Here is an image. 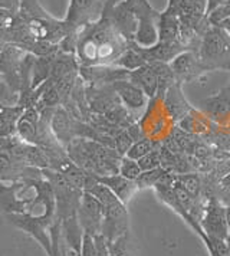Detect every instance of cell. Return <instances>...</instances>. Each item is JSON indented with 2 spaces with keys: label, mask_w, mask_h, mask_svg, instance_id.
<instances>
[{
  "label": "cell",
  "mask_w": 230,
  "mask_h": 256,
  "mask_svg": "<svg viewBox=\"0 0 230 256\" xmlns=\"http://www.w3.org/2000/svg\"><path fill=\"white\" fill-rule=\"evenodd\" d=\"M128 46L130 40L104 13L100 20L78 30L74 55L80 66H111L124 55Z\"/></svg>",
  "instance_id": "cell-1"
},
{
  "label": "cell",
  "mask_w": 230,
  "mask_h": 256,
  "mask_svg": "<svg viewBox=\"0 0 230 256\" xmlns=\"http://www.w3.org/2000/svg\"><path fill=\"white\" fill-rule=\"evenodd\" d=\"M69 158L95 177L118 174L121 156L115 148L90 138H75L66 147Z\"/></svg>",
  "instance_id": "cell-2"
},
{
  "label": "cell",
  "mask_w": 230,
  "mask_h": 256,
  "mask_svg": "<svg viewBox=\"0 0 230 256\" xmlns=\"http://www.w3.org/2000/svg\"><path fill=\"white\" fill-rule=\"evenodd\" d=\"M198 45L194 52L206 72L228 70L230 72V35L222 28L210 24L207 19L200 24Z\"/></svg>",
  "instance_id": "cell-3"
},
{
  "label": "cell",
  "mask_w": 230,
  "mask_h": 256,
  "mask_svg": "<svg viewBox=\"0 0 230 256\" xmlns=\"http://www.w3.org/2000/svg\"><path fill=\"white\" fill-rule=\"evenodd\" d=\"M132 10L137 18V32L134 42L142 48H151L158 42L157 24L160 12H157L148 0H132Z\"/></svg>",
  "instance_id": "cell-4"
},
{
  "label": "cell",
  "mask_w": 230,
  "mask_h": 256,
  "mask_svg": "<svg viewBox=\"0 0 230 256\" xmlns=\"http://www.w3.org/2000/svg\"><path fill=\"white\" fill-rule=\"evenodd\" d=\"M200 226L210 240H229L228 226V208H224L218 198L203 200V212L200 218Z\"/></svg>",
  "instance_id": "cell-5"
},
{
  "label": "cell",
  "mask_w": 230,
  "mask_h": 256,
  "mask_svg": "<svg viewBox=\"0 0 230 256\" xmlns=\"http://www.w3.org/2000/svg\"><path fill=\"white\" fill-rule=\"evenodd\" d=\"M106 0H70L68 13L64 22L69 32H76L86 24H94L102 18Z\"/></svg>",
  "instance_id": "cell-6"
},
{
  "label": "cell",
  "mask_w": 230,
  "mask_h": 256,
  "mask_svg": "<svg viewBox=\"0 0 230 256\" xmlns=\"http://www.w3.org/2000/svg\"><path fill=\"white\" fill-rule=\"evenodd\" d=\"M102 208L104 222L101 234L105 238L106 244H111L115 239L128 234L130 218H128V210H126V204L121 200H115Z\"/></svg>",
  "instance_id": "cell-7"
},
{
  "label": "cell",
  "mask_w": 230,
  "mask_h": 256,
  "mask_svg": "<svg viewBox=\"0 0 230 256\" xmlns=\"http://www.w3.org/2000/svg\"><path fill=\"white\" fill-rule=\"evenodd\" d=\"M76 216H78L80 228L84 230V234H88L92 238H96L101 234L104 222V208L102 204L88 192H84V194L80 198Z\"/></svg>",
  "instance_id": "cell-8"
},
{
  "label": "cell",
  "mask_w": 230,
  "mask_h": 256,
  "mask_svg": "<svg viewBox=\"0 0 230 256\" xmlns=\"http://www.w3.org/2000/svg\"><path fill=\"white\" fill-rule=\"evenodd\" d=\"M111 85L118 95L121 104L126 106L128 112L132 116L136 121H140V118H142V116L146 114L151 100L144 94L141 88H138L137 85H134L128 80L116 81Z\"/></svg>",
  "instance_id": "cell-9"
},
{
  "label": "cell",
  "mask_w": 230,
  "mask_h": 256,
  "mask_svg": "<svg viewBox=\"0 0 230 256\" xmlns=\"http://www.w3.org/2000/svg\"><path fill=\"white\" fill-rule=\"evenodd\" d=\"M170 68L174 72V76L180 84H188L203 80L207 75L200 59L194 50H184L170 62Z\"/></svg>",
  "instance_id": "cell-10"
},
{
  "label": "cell",
  "mask_w": 230,
  "mask_h": 256,
  "mask_svg": "<svg viewBox=\"0 0 230 256\" xmlns=\"http://www.w3.org/2000/svg\"><path fill=\"white\" fill-rule=\"evenodd\" d=\"M203 114L218 128L230 131V85L203 101Z\"/></svg>",
  "instance_id": "cell-11"
},
{
  "label": "cell",
  "mask_w": 230,
  "mask_h": 256,
  "mask_svg": "<svg viewBox=\"0 0 230 256\" xmlns=\"http://www.w3.org/2000/svg\"><path fill=\"white\" fill-rule=\"evenodd\" d=\"M162 105H164L166 112L172 118L174 124L180 122L183 118L190 116L196 110L186 100L183 94V84H180V82H176L167 90V92L162 98Z\"/></svg>",
  "instance_id": "cell-12"
},
{
  "label": "cell",
  "mask_w": 230,
  "mask_h": 256,
  "mask_svg": "<svg viewBox=\"0 0 230 256\" xmlns=\"http://www.w3.org/2000/svg\"><path fill=\"white\" fill-rule=\"evenodd\" d=\"M96 180L108 187L126 206L128 204V202L132 198V196L138 192L136 182H132L130 178H126L124 176H121L120 173L118 174L96 177Z\"/></svg>",
  "instance_id": "cell-13"
},
{
  "label": "cell",
  "mask_w": 230,
  "mask_h": 256,
  "mask_svg": "<svg viewBox=\"0 0 230 256\" xmlns=\"http://www.w3.org/2000/svg\"><path fill=\"white\" fill-rule=\"evenodd\" d=\"M128 81L141 88L150 100H154L158 94V76L151 65H144L137 70H130Z\"/></svg>",
  "instance_id": "cell-14"
},
{
  "label": "cell",
  "mask_w": 230,
  "mask_h": 256,
  "mask_svg": "<svg viewBox=\"0 0 230 256\" xmlns=\"http://www.w3.org/2000/svg\"><path fill=\"white\" fill-rule=\"evenodd\" d=\"M158 40L160 42H174L180 40L182 36V26L177 12L172 8H166L164 12H161L158 24Z\"/></svg>",
  "instance_id": "cell-15"
},
{
  "label": "cell",
  "mask_w": 230,
  "mask_h": 256,
  "mask_svg": "<svg viewBox=\"0 0 230 256\" xmlns=\"http://www.w3.org/2000/svg\"><path fill=\"white\" fill-rule=\"evenodd\" d=\"M161 146L160 141H156L152 140V138H150V137H142V138H140V140L134 141V144L131 146V148L128 150L126 156V157H130V158H132V160H140L141 157H144L146 154H148L152 150H156V148H158Z\"/></svg>",
  "instance_id": "cell-16"
},
{
  "label": "cell",
  "mask_w": 230,
  "mask_h": 256,
  "mask_svg": "<svg viewBox=\"0 0 230 256\" xmlns=\"http://www.w3.org/2000/svg\"><path fill=\"white\" fill-rule=\"evenodd\" d=\"M176 180L182 184V186L196 198H202V190H203V182H202V176L198 172L193 173H186V174H176Z\"/></svg>",
  "instance_id": "cell-17"
},
{
  "label": "cell",
  "mask_w": 230,
  "mask_h": 256,
  "mask_svg": "<svg viewBox=\"0 0 230 256\" xmlns=\"http://www.w3.org/2000/svg\"><path fill=\"white\" fill-rule=\"evenodd\" d=\"M168 173L166 172L162 167L158 168H154V170H147V172H142L141 174L138 176V178L136 180V184H137L138 190H146V188H154V186L160 182L162 178V176Z\"/></svg>",
  "instance_id": "cell-18"
},
{
  "label": "cell",
  "mask_w": 230,
  "mask_h": 256,
  "mask_svg": "<svg viewBox=\"0 0 230 256\" xmlns=\"http://www.w3.org/2000/svg\"><path fill=\"white\" fill-rule=\"evenodd\" d=\"M118 173L121 176H124L126 178H130V180L136 182L138 178V176L142 173V170H141L137 160H132V158L124 156V157H121Z\"/></svg>",
  "instance_id": "cell-19"
},
{
  "label": "cell",
  "mask_w": 230,
  "mask_h": 256,
  "mask_svg": "<svg viewBox=\"0 0 230 256\" xmlns=\"http://www.w3.org/2000/svg\"><path fill=\"white\" fill-rule=\"evenodd\" d=\"M114 142L115 150L118 152V154L121 157H124L128 152V150L131 148V146L134 144V138H132V136L130 134V131L126 128H122L114 137Z\"/></svg>",
  "instance_id": "cell-20"
},
{
  "label": "cell",
  "mask_w": 230,
  "mask_h": 256,
  "mask_svg": "<svg viewBox=\"0 0 230 256\" xmlns=\"http://www.w3.org/2000/svg\"><path fill=\"white\" fill-rule=\"evenodd\" d=\"M140 167L142 172H147V170H154V168H158L161 167V156H160V147L152 150L148 154H146L144 157H141L140 160H137Z\"/></svg>",
  "instance_id": "cell-21"
},
{
  "label": "cell",
  "mask_w": 230,
  "mask_h": 256,
  "mask_svg": "<svg viewBox=\"0 0 230 256\" xmlns=\"http://www.w3.org/2000/svg\"><path fill=\"white\" fill-rule=\"evenodd\" d=\"M106 244H108L110 256H131L130 246H128V234H124V236L115 239L114 242Z\"/></svg>",
  "instance_id": "cell-22"
},
{
  "label": "cell",
  "mask_w": 230,
  "mask_h": 256,
  "mask_svg": "<svg viewBox=\"0 0 230 256\" xmlns=\"http://www.w3.org/2000/svg\"><path fill=\"white\" fill-rule=\"evenodd\" d=\"M230 18V3L229 4H222L216 9H213L212 12H208L206 14L207 22L210 24H214V26H218L223 20L229 19Z\"/></svg>",
  "instance_id": "cell-23"
},
{
  "label": "cell",
  "mask_w": 230,
  "mask_h": 256,
  "mask_svg": "<svg viewBox=\"0 0 230 256\" xmlns=\"http://www.w3.org/2000/svg\"><path fill=\"white\" fill-rule=\"evenodd\" d=\"M16 138L18 137H13V136H0V154L10 152Z\"/></svg>",
  "instance_id": "cell-24"
},
{
  "label": "cell",
  "mask_w": 230,
  "mask_h": 256,
  "mask_svg": "<svg viewBox=\"0 0 230 256\" xmlns=\"http://www.w3.org/2000/svg\"><path fill=\"white\" fill-rule=\"evenodd\" d=\"M218 28H222V29H224L228 34L230 35V18L229 19H226V20H223L222 24H218Z\"/></svg>",
  "instance_id": "cell-25"
},
{
  "label": "cell",
  "mask_w": 230,
  "mask_h": 256,
  "mask_svg": "<svg viewBox=\"0 0 230 256\" xmlns=\"http://www.w3.org/2000/svg\"><path fill=\"white\" fill-rule=\"evenodd\" d=\"M120 2H122V0H106V6H105V9L106 8H112L115 4H118Z\"/></svg>",
  "instance_id": "cell-26"
},
{
  "label": "cell",
  "mask_w": 230,
  "mask_h": 256,
  "mask_svg": "<svg viewBox=\"0 0 230 256\" xmlns=\"http://www.w3.org/2000/svg\"><path fill=\"white\" fill-rule=\"evenodd\" d=\"M228 226H229V239H230V208H228Z\"/></svg>",
  "instance_id": "cell-27"
},
{
  "label": "cell",
  "mask_w": 230,
  "mask_h": 256,
  "mask_svg": "<svg viewBox=\"0 0 230 256\" xmlns=\"http://www.w3.org/2000/svg\"><path fill=\"white\" fill-rule=\"evenodd\" d=\"M223 256H229V254H226V255H223Z\"/></svg>",
  "instance_id": "cell-28"
}]
</instances>
